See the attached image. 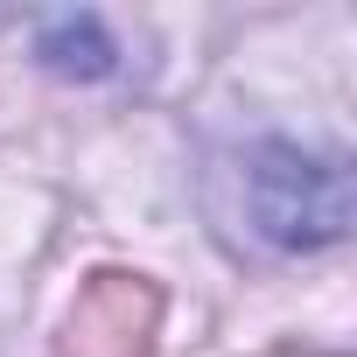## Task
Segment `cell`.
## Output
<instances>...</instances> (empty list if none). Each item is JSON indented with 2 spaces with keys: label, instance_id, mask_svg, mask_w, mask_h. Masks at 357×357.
<instances>
[{
  "label": "cell",
  "instance_id": "2",
  "mask_svg": "<svg viewBox=\"0 0 357 357\" xmlns=\"http://www.w3.org/2000/svg\"><path fill=\"white\" fill-rule=\"evenodd\" d=\"M154 329V287L133 273H98V287L77 301V357H140Z\"/></svg>",
  "mask_w": 357,
  "mask_h": 357
},
{
  "label": "cell",
  "instance_id": "3",
  "mask_svg": "<svg viewBox=\"0 0 357 357\" xmlns=\"http://www.w3.org/2000/svg\"><path fill=\"white\" fill-rule=\"evenodd\" d=\"M43 63L50 70H63V77H105L112 63H119V50L105 43V29L91 22V15H56V22H43Z\"/></svg>",
  "mask_w": 357,
  "mask_h": 357
},
{
  "label": "cell",
  "instance_id": "1",
  "mask_svg": "<svg viewBox=\"0 0 357 357\" xmlns=\"http://www.w3.org/2000/svg\"><path fill=\"white\" fill-rule=\"evenodd\" d=\"M238 204H245L252 238L280 252H315V245H336L350 225V175L343 161H315L301 147L266 140L238 168Z\"/></svg>",
  "mask_w": 357,
  "mask_h": 357
}]
</instances>
